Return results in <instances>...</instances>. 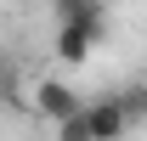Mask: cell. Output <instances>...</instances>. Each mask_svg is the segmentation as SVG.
<instances>
[{"mask_svg": "<svg viewBox=\"0 0 147 141\" xmlns=\"http://www.w3.org/2000/svg\"><path fill=\"white\" fill-rule=\"evenodd\" d=\"M51 141H91V136H85V124H79V113H74V119H57V136Z\"/></svg>", "mask_w": 147, "mask_h": 141, "instance_id": "8992f818", "label": "cell"}, {"mask_svg": "<svg viewBox=\"0 0 147 141\" xmlns=\"http://www.w3.org/2000/svg\"><path fill=\"white\" fill-rule=\"evenodd\" d=\"M0 73H17V56L6 51V45H0Z\"/></svg>", "mask_w": 147, "mask_h": 141, "instance_id": "ba28073f", "label": "cell"}, {"mask_svg": "<svg viewBox=\"0 0 147 141\" xmlns=\"http://www.w3.org/2000/svg\"><path fill=\"white\" fill-rule=\"evenodd\" d=\"M34 113H40L45 124L74 119V113H79V96H74V85H68V79H34Z\"/></svg>", "mask_w": 147, "mask_h": 141, "instance_id": "3957f363", "label": "cell"}, {"mask_svg": "<svg viewBox=\"0 0 147 141\" xmlns=\"http://www.w3.org/2000/svg\"><path fill=\"white\" fill-rule=\"evenodd\" d=\"M119 107H125L130 124H147V85H142V79H130V85L119 90Z\"/></svg>", "mask_w": 147, "mask_h": 141, "instance_id": "5b68a950", "label": "cell"}, {"mask_svg": "<svg viewBox=\"0 0 147 141\" xmlns=\"http://www.w3.org/2000/svg\"><path fill=\"white\" fill-rule=\"evenodd\" d=\"M79 124H85L91 141H125L130 130H136V124L125 119V107H119V90L96 96V102H79Z\"/></svg>", "mask_w": 147, "mask_h": 141, "instance_id": "6da1fadb", "label": "cell"}, {"mask_svg": "<svg viewBox=\"0 0 147 141\" xmlns=\"http://www.w3.org/2000/svg\"><path fill=\"white\" fill-rule=\"evenodd\" d=\"M102 40H108V23H57V62L62 68H85Z\"/></svg>", "mask_w": 147, "mask_h": 141, "instance_id": "7a4b0ae2", "label": "cell"}, {"mask_svg": "<svg viewBox=\"0 0 147 141\" xmlns=\"http://www.w3.org/2000/svg\"><path fill=\"white\" fill-rule=\"evenodd\" d=\"M57 23H108V0H51Z\"/></svg>", "mask_w": 147, "mask_h": 141, "instance_id": "277c9868", "label": "cell"}, {"mask_svg": "<svg viewBox=\"0 0 147 141\" xmlns=\"http://www.w3.org/2000/svg\"><path fill=\"white\" fill-rule=\"evenodd\" d=\"M17 102V73H0V107Z\"/></svg>", "mask_w": 147, "mask_h": 141, "instance_id": "52a82bcc", "label": "cell"}]
</instances>
